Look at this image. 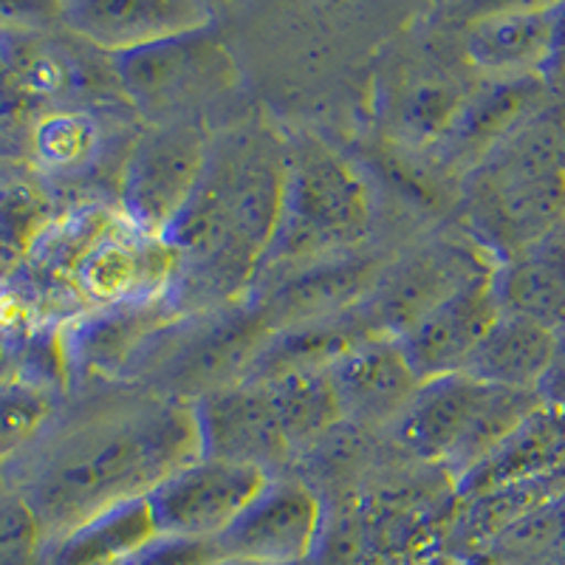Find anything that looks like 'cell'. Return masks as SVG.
<instances>
[{"mask_svg":"<svg viewBox=\"0 0 565 565\" xmlns=\"http://www.w3.org/2000/svg\"><path fill=\"white\" fill-rule=\"evenodd\" d=\"M501 317L492 295V269L458 286L433 309L396 334L407 362L422 382L461 373L489 326Z\"/></svg>","mask_w":565,"mask_h":565,"instance_id":"obj_15","label":"cell"},{"mask_svg":"<svg viewBox=\"0 0 565 565\" xmlns=\"http://www.w3.org/2000/svg\"><path fill=\"white\" fill-rule=\"evenodd\" d=\"M282 150L255 125L210 141L193 199L164 235L179 252L168 291L175 315L212 309L255 280L280 212Z\"/></svg>","mask_w":565,"mask_h":565,"instance_id":"obj_2","label":"cell"},{"mask_svg":"<svg viewBox=\"0 0 565 565\" xmlns=\"http://www.w3.org/2000/svg\"><path fill=\"white\" fill-rule=\"evenodd\" d=\"M492 295L501 315L565 334V226L498 260Z\"/></svg>","mask_w":565,"mask_h":565,"instance_id":"obj_17","label":"cell"},{"mask_svg":"<svg viewBox=\"0 0 565 565\" xmlns=\"http://www.w3.org/2000/svg\"><path fill=\"white\" fill-rule=\"evenodd\" d=\"M159 537L148 498L119 503L43 548V565H122Z\"/></svg>","mask_w":565,"mask_h":565,"instance_id":"obj_21","label":"cell"},{"mask_svg":"<svg viewBox=\"0 0 565 565\" xmlns=\"http://www.w3.org/2000/svg\"><path fill=\"white\" fill-rule=\"evenodd\" d=\"M540 405L537 393L447 373L422 382L387 430L411 461L436 463L458 483Z\"/></svg>","mask_w":565,"mask_h":565,"instance_id":"obj_5","label":"cell"},{"mask_svg":"<svg viewBox=\"0 0 565 565\" xmlns=\"http://www.w3.org/2000/svg\"><path fill=\"white\" fill-rule=\"evenodd\" d=\"M260 385L266 387V396H269L282 436L289 441L291 456L309 452L315 444H320L328 433L342 424L340 402H337L334 385L328 380L326 365L282 371Z\"/></svg>","mask_w":565,"mask_h":565,"instance_id":"obj_22","label":"cell"},{"mask_svg":"<svg viewBox=\"0 0 565 565\" xmlns=\"http://www.w3.org/2000/svg\"><path fill=\"white\" fill-rule=\"evenodd\" d=\"M546 77L565 79V3H557L554 12V40H552V57H548Z\"/></svg>","mask_w":565,"mask_h":565,"instance_id":"obj_31","label":"cell"},{"mask_svg":"<svg viewBox=\"0 0 565 565\" xmlns=\"http://www.w3.org/2000/svg\"><path fill=\"white\" fill-rule=\"evenodd\" d=\"M472 565H565V492L523 514Z\"/></svg>","mask_w":565,"mask_h":565,"instance_id":"obj_24","label":"cell"},{"mask_svg":"<svg viewBox=\"0 0 565 565\" xmlns=\"http://www.w3.org/2000/svg\"><path fill=\"white\" fill-rule=\"evenodd\" d=\"M54 391L26 380L0 382V467L26 452L54 422Z\"/></svg>","mask_w":565,"mask_h":565,"instance_id":"obj_25","label":"cell"},{"mask_svg":"<svg viewBox=\"0 0 565 565\" xmlns=\"http://www.w3.org/2000/svg\"><path fill=\"white\" fill-rule=\"evenodd\" d=\"M326 526V503L302 478H269L244 512L212 537L221 563L309 565Z\"/></svg>","mask_w":565,"mask_h":565,"instance_id":"obj_9","label":"cell"},{"mask_svg":"<svg viewBox=\"0 0 565 565\" xmlns=\"http://www.w3.org/2000/svg\"><path fill=\"white\" fill-rule=\"evenodd\" d=\"M565 476V411L540 405L456 483L458 501L507 483Z\"/></svg>","mask_w":565,"mask_h":565,"instance_id":"obj_19","label":"cell"},{"mask_svg":"<svg viewBox=\"0 0 565 565\" xmlns=\"http://www.w3.org/2000/svg\"><path fill=\"white\" fill-rule=\"evenodd\" d=\"M467 230L494 264L565 226L563 125L529 116L503 136L463 186Z\"/></svg>","mask_w":565,"mask_h":565,"instance_id":"obj_4","label":"cell"},{"mask_svg":"<svg viewBox=\"0 0 565 565\" xmlns=\"http://www.w3.org/2000/svg\"><path fill=\"white\" fill-rule=\"evenodd\" d=\"M110 65L125 97L136 110L153 116V122L179 119L175 110L193 108L201 99L226 90L235 74L221 43L206 38V32L116 54Z\"/></svg>","mask_w":565,"mask_h":565,"instance_id":"obj_8","label":"cell"},{"mask_svg":"<svg viewBox=\"0 0 565 565\" xmlns=\"http://www.w3.org/2000/svg\"><path fill=\"white\" fill-rule=\"evenodd\" d=\"M537 396L543 405L563 407L565 411V334L557 337V348H554L552 365H548L546 376L540 382Z\"/></svg>","mask_w":565,"mask_h":565,"instance_id":"obj_29","label":"cell"},{"mask_svg":"<svg viewBox=\"0 0 565 565\" xmlns=\"http://www.w3.org/2000/svg\"><path fill=\"white\" fill-rule=\"evenodd\" d=\"M3 481H7V478H3V467H0V483H3Z\"/></svg>","mask_w":565,"mask_h":565,"instance_id":"obj_32","label":"cell"},{"mask_svg":"<svg viewBox=\"0 0 565 565\" xmlns=\"http://www.w3.org/2000/svg\"><path fill=\"white\" fill-rule=\"evenodd\" d=\"M32 105L14 88L12 79L0 71V128H20V119Z\"/></svg>","mask_w":565,"mask_h":565,"instance_id":"obj_30","label":"cell"},{"mask_svg":"<svg viewBox=\"0 0 565 565\" xmlns=\"http://www.w3.org/2000/svg\"><path fill=\"white\" fill-rule=\"evenodd\" d=\"M122 565H221V557L212 540L161 537L159 534Z\"/></svg>","mask_w":565,"mask_h":565,"instance_id":"obj_28","label":"cell"},{"mask_svg":"<svg viewBox=\"0 0 565 565\" xmlns=\"http://www.w3.org/2000/svg\"><path fill=\"white\" fill-rule=\"evenodd\" d=\"M456 509V483L441 467L396 469L326 507L309 565H458L447 546Z\"/></svg>","mask_w":565,"mask_h":565,"instance_id":"obj_3","label":"cell"},{"mask_svg":"<svg viewBox=\"0 0 565 565\" xmlns=\"http://www.w3.org/2000/svg\"><path fill=\"white\" fill-rule=\"evenodd\" d=\"M269 478L255 467L199 456L145 498L161 537L212 540L244 512Z\"/></svg>","mask_w":565,"mask_h":565,"instance_id":"obj_11","label":"cell"},{"mask_svg":"<svg viewBox=\"0 0 565 565\" xmlns=\"http://www.w3.org/2000/svg\"><path fill=\"white\" fill-rule=\"evenodd\" d=\"M282 190L277 226L260 269L326 260L367 235L371 199L345 159L317 139L282 145Z\"/></svg>","mask_w":565,"mask_h":565,"instance_id":"obj_6","label":"cell"},{"mask_svg":"<svg viewBox=\"0 0 565 565\" xmlns=\"http://www.w3.org/2000/svg\"><path fill=\"white\" fill-rule=\"evenodd\" d=\"M193 413L204 458L255 467L271 478L295 458L260 382L241 380L212 387Z\"/></svg>","mask_w":565,"mask_h":565,"instance_id":"obj_12","label":"cell"},{"mask_svg":"<svg viewBox=\"0 0 565 565\" xmlns=\"http://www.w3.org/2000/svg\"><path fill=\"white\" fill-rule=\"evenodd\" d=\"M557 334L521 317L501 315L469 353L463 376L481 385L537 393L552 365Z\"/></svg>","mask_w":565,"mask_h":565,"instance_id":"obj_20","label":"cell"},{"mask_svg":"<svg viewBox=\"0 0 565 565\" xmlns=\"http://www.w3.org/2000/svg\"><path fill=\"white\" fill-rule=\"evenodd\" d=\"M554 12L557 3L483 14L467 32V60L494 79L540 77L552 57Z\"/></svg>","mask_w":565,"mask_h":565,"instance_id":"obj_18","label":"cell"},{"mask_svg":"<svg viewBox=\"0 0 565 565\" xmlns=\"http://www.w3.org/2000/svg\"><path fill=\"white\" fill-rule=\"evenodd\" d=\"M54 14L65 32L110 57L206 32L212 20V9L195 0H79Z\"/></svg>","mask_w":565,"mask_h":565,"instance_id":"obj_14","label":"cell"},{"mask_svg":"<svg viewBox=\"0 0 565 565\" xmlns=\"http://www.w3.org/2000/svg\"><path fill=\"white\" fill-rule=\"evenodd\" d=\"M105 148L99 116L88 108H49L29 128V159L52 179L88 173Z\"/></svg>","mask_w":565,"mask_h":565,"instance_id":"obj_23","label":"cell"},{"mask_svg":"<svg viewBox=\"0 0 565 565\" xmlns=\"http://www.w3.org/2000/svg\"><path fill=\"white\" fill-rule=\"evenodd\" d=\"M175 266L179 252L168 241L116 215L71 275V295L83 311L148 306L168 300Z\"/></svg>","mask_w":565,"mask_h":565,"instance_id":"obj_10","label":"cell"},{"mask_svg":"<svg viewBox=\"0 0 565 565\" xmlns=\"http://www.w3.org/2000/svg\"><path fill=\"white\" fill-rule=\"evenodd\" d=\"M342 422L356 430H387L405 411L422 380L393 334L365 331L328 362Z\"/></svg>","mask_w":565,"mask_h":565,"instance_id":"obj_13","label":"cell"},{"mask_svg":"<svg viewBox=\"0 0 565 565\" xmlns=\"http://www.w3.org/2000/svg\"><path fill=\"white\" fill-rule=\"evenodd\" d=\"M43 532L29 503L0 483V565H43Z\"/></svg>","mask_w":565,"mask_h":565,"instance_id":"obj_27","label":"cell"},{"mask_svg":"<svg viewBox=\"0 0 565 565\" xmlns=\"http://www.w3.org/2000/svg\"><path fill=\"white\" fill-rule=\"evenodd\" d=\"M221 565H238V563H221Z\"/></svg>","mask_w":565,"mask_h":565,"instance_id":"obj_33","label":"cell"},{"mask_svg":"<svg viewBox=\"0 0 565 565\" xmlns=\"http://www.w3.org/2000/svg\"><path fill=\"white\" fill-rule=\"evenodd\" d=\"M0 71L29 105L74 108L88 90V68L77 52L29 20H0Z\"/></svg>","mask_w":565,"mask_h":565,"instance_id":"obj_16","label":"cell"},{"mask_svg":"<svg viewBox=\"0 0 565 565\" xmlns=\"http://www.w3.org/2000/svg\"><path fill=\"white\" fill-rule=\"evenodd\" d=\"M54 212L49 201L23 181H0V286L23 266L29 246Z\"/></svg>","mask_w":565,"mask_h":565,"instance_id":"obj_26","label":"cell"},{"mask_svg":"<svg viewBox=\"0 0 565 565\" xmlns=\"http://www.w3.org/2000/svg\"><path fill=\"white\" fill-rule=\"evenodd\" d=\"M199 456L193 407L159 402L103 411L57 430L49 424L3 467V478L29 503L49 546L90 518L150 494Z\"/></svg>","mask_w":565,"mask_h":565,"instance_id":"obj_1","label":"cell"},{"mask_svg":"<svg viewBox=\"0 0 565 565\" xmlns=\"http://www.w3.org/2000/svg\"><path fill=\"white\" fill-rule=\"evenodd\" d=\"M210 141L195 119L153 122L136 136L119 170V215L164 238L204 175Z\"/></svg>","mask_w":565,"mask_h":565,"instance_id":"obj_7","label":"cell"}]
</instances>
